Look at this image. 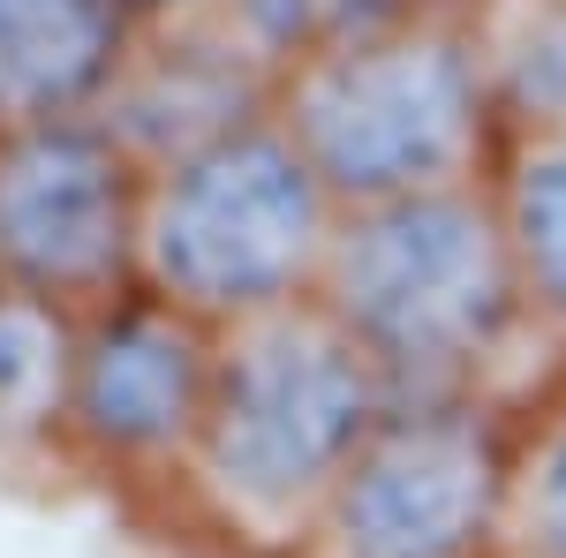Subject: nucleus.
I'll list each match as a JSON object with an SVG mask.
<instances>
[{
    "label": "nucleus",
    "mask_w": 566,
    "mask_h": 558,
    "mask_svg": "<svg viewBox=\"0 0 566 558\" xmlns=\"http://www.w3.org/2000/svg\"><path fill=\"white\" fill-rule=\"evenodd\" d=\"M386 415L392 386L378 362L317 302H287L227 325L189 475L234 536L264 551L310 544Z\"/></svg>",
    "instance_id": "obj_1"
},
{
    "label": "nucleus",
    "mask_w": 566,
    "mask_h": 558,
    "mask_svg": "<svg viewBox=\"0 0 566 558\" xmlns=\"http://www.w3.org/2000/svg\"><path fill=\"white\" fill-rule=\"evenodd\" d=\"M522 302L506 212L476 189L363 204L317 272V309L378 362L392 400H453Z\"/></svg>",
    "instance_id": "obj_2"
},
{
    "label": "nucleus",
    "mask_w": 566,
    "mask_h": 558,
    "mask_svg": "<svg viewBox=\"0 0 566 558\" xmlns=\"http://www.w3.org/2000/svg\"><path fill=\"white\" fill-rule=\"evenodd\" d=\"M340 204L280 122L219 136L144 181L136 272L197 325H250L303 302L333 257Z\"/></svg>",
    "instance_id": "obj_3"
},
{
    "label": "nucleus",
    "mask_w": 566,
    "mask_h": 558,
    "mask_svg": "<svg viewBox=\"0 0 566 558\" xmlns=\"http://www.w3.org/2000/svg\"><path fill=\"white\" fill-rule=\"evenodd\" d=\"M483 76L446 31H363L310 53L287 84L280 129L295 136L333 204H400L469 189L483 159Z\"/></svg>",
    "instance_id": "obj_4"
},
{
    "label": "nucleus",
    "mask_w": 566,
    "mask_h": 558,
    "mask_svg": "<svg viewBox=\"0 0 566 558\" xmlns=\"http://www.w3.org/2000/svg\"><path fill=\"white\" fill-rule=\"evenodd\" d=\"M514 453L469 400H392L317 520V558H483L506 528Z\"/></svg>",
    "instance_id": "obj_5"
},
{
    "label": "nucleus",
    "mask_w": 566,
    "mask_h": 558,
    "mask_svg": "<svg viewBox=\"0 0 566 558\" xmlns=\"http://www.w3.org/2000/svg\"><path fill=\"white\" fill-rule=\"evenodd\" d=\"M144 242V189L136 159L114 129L53 122V129L0 136V264L15 295L98 302L129 280Z\"/></svg>",
    "instance_id": "obj_6"
},
{
    "label": "nucleus",
    "mask_w": 566,
    "mask_h": 558,
    "mask_svg": "<svg viewBox=\"0 0 566 558\" xmlns=\"http://www.w3.org/2000/svg\"><path fill=\"white\" fill-rule=\"evenodd\" d=\"M219 347L205 325L175 302H114L84 340H76V386H69V423L91 453L106 461H189L205 400H212Z\"/></svg>",
    "instance_id": "obj_7"
},
{
    "label": "nucleus",
    "mask_w": 566,
    "mask_h": 558,
    "mask_svg": "<svg viewBox=\"0 0 566 558\" xmlns=\"http://www.w3.org/2000/svg\"><path fill=\"white\" fill-rule=\"evenodd\" d=\"M122 69V0H0V136L76 122Z\"/></svg>",
    "instance_id": "obj_8"
},
{
    "label": "nucleus",
    "mask_w": 566,
    "mask_h": 558,
    "mask_svg": "<svg viewBox=\"0 0 566 558\" xmlns=\"http://www.w3.org/2000/svg\"><path fill=\"white\" fill-rule=\"evenodd\" d=\"M499 212H506V234H514L528 309H544L566 333V122H552L544 136L522 144Z\"/></svg>",
    "instance_id": "obj_9"
},
{
    "label": "nucleus",
    "mask_w": 566,
    "mask_h": 558,
    "mask_svg": "<svg viewBox=\"0 0 566 558\" xmlns=\"http://www.w3.org/2000/svg\"><path fill=\"white\" fill-rule=\"evenodd\" d=\"M76 386V340L61 325V309L39 295H0V430L31 438V430L69 415Z\"/></svg>",
    "instance_id": "obj_10"
},
{
    "label": "nucleus",
    "mask_w": 566,
    "mask_h": 558,
    "mask_svg": "<svg viewBox=\"0 0 566 558\" xmlns=\"http://www.w3.org/2000/svg\"><path fill=\"white\" fill-rule=\"evenodd\" d=\"M506 536H514V558H566V392L514 453Z\"/></svg>",
    "instance_id": "obj_11"
},
{
    "label": "nucleus",
    "mask_w": 566,
    "mask_h": 558,
    "mask_svg": "<svg viewBox=\"0 0 566 558\" xmlns=\"http://www.w3.org/2000/svg\"><path fill=\"white\" fill-rule=\"evenodd\" d=\"M0 295H8V264H0Z\"/></svg>",
    "instance_id": "obj_12"
}]
</instances>
